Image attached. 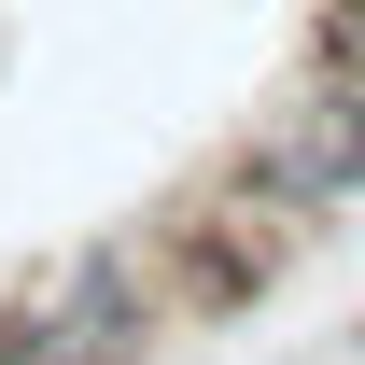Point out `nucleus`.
Returning <instances> with one entry per match:
<instances>
[{"label": "nucleus", "instance_id": "1", "mask_svg": "<svg viewBox=\"0 0 365 365\" xmlns=\"http://www.w3.org/2000/svg\"><path fill=\"white\" fill-rule=\"evenodd\" d=\"M309 239L323 225L295 211V197H267L253 169H211V182H182L169 211H140V267H155L169 323H239Z\"/></svg>", "mask_w": 365, "mask_h": 365}, {"label": "nucleus", "instance_id": "2", "mask_svg": "<svg viewBox=\"0 0 365 365\" xmlns=\"http://www.w3.org/2000/svg\"><path fill=\"white\" fill-rule=\"evenodd\" d=\"M0 295L43 323L71 365H140L155 337H169V295H155V267H140V225L71 239V253H43L29 281H0Z\"/></svg>", "mask_w": 365, "mask_h": 365}, {"label": "nucleus", "instance_id": "3", "mask_svg": "<svg viewBox=\"0 0 365 365\" xmlns=\"http://www.w3.org/2000/svg\"><path fill=\"white\" fill-rule=\"evenodd\" d=\"M225 169H253L267 197H295L309 225H337V211L365 197V85H309V71H295V85L239 127Z\"/></svg>", "mask_w": 365, "mask_h": 365}, {"label": "nucleus", "instance_id": "4", "mask_svg": "<svg viewBox=\"0 0 365 365\" xmlns=\"http://www.w3.org/2000/svg\"><path fill=\"white\" fill-rule=\"evenodd\" d=\"M309 85H365V0H309V43H295Z\"/></svg>", "mask_w": 365, "mask_h": 365}, {"label": "nucleus", "instance_id": "5", "mask_svg": "<svg viewBox=\"0 0 365 365\" xmlns=\"http://www.w3.org/2000/svg\"><path fill=\"white\" fill-rule=\"evenodd\" d=\"M351 351H365V323H351Z\"/></svg>", "mask_w": 365, "mask_h": 365}]
</instances>
